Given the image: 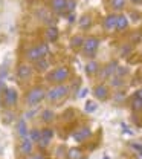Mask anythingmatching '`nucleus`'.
<instances>
[{"mask_svg":"<svg viewBox=\"0 0 142 159\" xmlns=\"http://www.w3.org/2000/svg\"><path fill=\"white\" fill-rule=\"evenodd\" d=\"M110 5L115 11H121L122 8L125 6V0H110Z\"/></svg>","mask_w":142,"mask_h":159,"instance_id":"19","label":"nucleus"},{"mask_svg":"<svg viewBox=\"0 0 142 159\" xmlns=\"http://www.w3.org/2000/svg\"><path fill=\"white\" fill-rule=\"evenodd\" d=\"M98 70H100V64H98L96 61H90V63L86 66V72H87L89 75H95V74H98Z\"/></svg>","mask_w":142,"mask_h":159,"instance_id":"16","label":"nucleus"},{"mask_svg":"<svg viewBox=\"0 0 142 159\" xmlns=\"http://www.w3.org/2000/svg\"><path fill=\"white\" fill-rule=\"evenodd\" d=\"M58 34H60V31L57 29V28H47V31H46V37H47V40L49 41H57V39H58Z\"/></svg>","mask_w":142,"mask_h":159,"instance_id":"15","label":"nucleus"},{"mask_svg":"<svg viewBox=\"0 0 142 159\" xmlns=\"http://www.w3.org/2000/svg\"><path fill=\"white\" fill-rule=\"evenodd\" d=\"M37 49H38V54H40L41 58H46V55L49 54V46H47V43H40V44L37 46Z\"/></svg>","mask_w":142,"mask_h":159,"instance_id":"18","label":"nucleus"},{"mask_svg":"<svg viewBox=\"0 0 142 159\" xmlns=\"http://www.w3.org/2000/svg\"><path fill=\"white\" fill-rule=\"evenodd\" d=\"M131 2H135V3H139V2H142V0H131Z\"/></svg>","mask_w":142,"mask_h":159,"instance_id":"40","label":"nucleus"},{"mask_svg":"<svg viewBox=\"0 0 142 159\" xmlns=\"http://www.w3.org/2000/svg\"><path fill=\"white\" fill-rule=\"evenodd\" d=\"M75 5H77L75 0H67L66 2V11H73L75 9Z\"/></svg>","mask_w":142,"mask_h":159,"instance_id":"29","label":"nucleus"},{"mask_svg":"<svg viewBox=\"0 0 142 159\" xmlns=\"http://www.w3.org/2000/svg\"><path fill=\"white\" fill-rule=\"evenodd\" d=\"M44 98H46V90H44L43 87H34V89L28 93L26 102H28L29 106H37V104H40Z\"/></svg>","mask_w":142,"mask_h":159,"instance_id":"1","label":"nucleus"},{"mask_svg":"<svg viewBox=\"0 0 142 159\" xmlns=\"http://www.w3.org/2000/svg\"><path fill=\"white\" fill-rule=\"evenodd\" d=\"M131 107H133V110H142V99L135 98V101L131 102Z\"/></svg>","mask_w":142,"mask_h":159,"instance_id":"28","label":"nucleus"},{"mask_svg":"<svg viewBox=\"0 0 142 159\" xmlns=\"http://www.w3.org/2000/svg\"><path fill=\"white\" fill-rule=\"evenodd\" d=\"M67 92H69V87L58 84V86L52 87L51 90H47V93H46V98L49 99V101H60L61 98H64V97L67 95Z\"/></svg>","mask_w":142,"mask_h":159,"instance_id":"2","label":"nucleus"},{"mask_svg":"<svg viewBox=\"0 0 142 159\" xmlns=\"http://www.w3.org/2000/svg\"><path fill=\"white\" fill-rule=\"evenodd\" d=\"M20 152L23 155H31L32 153V141L29 138H23L20 142Z\"/></svg>","mask_w":142,"mask_h":159,"instance_id":"9","label":"nucleus"},{"mask_svg":"<svg viewBox=\"0 0 142 159\" xmlns=\"http://www.w3.org/2000/svg\"><path fill=\"white\" fill-rule=\"evenodd\" d=\"M17 99H19V95L14 89H5V92H3V104L5 106L11 107V106L17 104Z\"/></svg>","mask_w":142,"mask_h":159,"instance_id":"5","label":"nucleus"},{"mask_svg":"<svg viewBox=\"0 0 142 159\" xmlns=\"http://www.w3.org/2000/svg\"><path fill=\"white\" fill-rule=\"evenodd\" d=\"M52 136H54L52 129H44V130H41V138L49 139V141H51V138H52Z\"/></svg>","mask_w":142,"mask_h":159,"instance_id":"25","label":"nucleus"},{"mask_svg":"<svg viewBox=\"0 0 142 159\" xmlns=\"http://www.w3.org/2000/svg\"><path fill=\"white\" fill-rule=\"evenodd\" d=\"M124 98V93H118V95H116V99H122Z\"/></svg>","mask_w":142,"mask_h":159,"instance_id":"38","label":"nucleus"},{"mask_svg":"<svg viewBox=\"0 0 142 159\" xmlns=\"http://www.w3.org/2000/svg\"><path fill=\"white\" fill-rule=\"evenodd\" d=\"M69 75H70V70L67 69V67H58V69H55L54 72H51L49 75H47V80L49 81H52V83H63V81H66V80L69 78Z\"/></svg>","mask_w":142,"mask_h":159,"instance_id":"3","label":"nucleus"},{"mask_svg":"<svg viewBox=\"0 0 142 159\" xmlns=\"http://www.w3.org/2000/svg\"><path fill=\"white\" fill-rule=\"evenodd\" d=\"M90 135H92V132H90L87 127H82V129H80L78 132H75V133L72 135V138L75 139L77 142H84L87 138H90Z\"/></svg>","mask_w":142,"mask_h":159,"instance_id":"6","label":"nucleus"},{"mask_svg":"<svg viewBox=\"0 0 142 159\" xmlns=\"http://www.w3.org/2000/svg\"><path fill=\"white\" fill-rule=\"evenodd\" d=\"M95 97L98 99H101V101H104V99H107V97H109V89H107V86H104V84H100V86H96L95 87Z\"/></svg>","mask_w":142,"mask_h":159,"instance_id":"8","label":"nucleus"},{"mask_svg":"<svg viewBox=\"0 0 142 159\" xmlns=\"http://www.w3.org/2000/svg\"><path fill=\"white\" fill-rule=\"evenodd\" d=\"M32 75V67L29 64H20L17 69V77L20 80H28Z\"/></svg>","mask_w":142,"mask_h":159,"instance_id":"7","label":"nucleus"},{"mask_svg":"<svg viewBox=\"0 0 142 159\" xmlns=\"http://www.w3.org/2000/svg\"><path fill=\"white\" fill-rule=\"evenodd\" d=\"M69 21H75V16H73V14L69 16Z\"/></svg>","mask_w":142,"mask_h":159,"instance_id":"37","label":"nucleus"},{"mask_svg":"<svg viewBox=\"0 0 142 159\" xmlns=\"http://www.w3.org/2000/svg\"><path fill=\"white\" fill-rule=\"evenodd\" d=\"M17 133H19V136L21 139L28 136V129H26V121L24 119H19V122H17Z\"/></svg>","mask_w":142,"mask_h":159,"instance_id":"14","label":"nucleus"},{"mask_svg":"<svg viewBox=\"0 0 142 159\" xmlns=\"http://www.w3.org/2000/svg\"><path fill=\"white\" fill-rule=\"evenodd\" d=\"M116 72H118V75H125V74H127V69L122 67V66H118V67H116Z\"/></svg>","mask_w":142,"mask_h":159,"instance_id":"31","label":"nucleus"},{"mask_svg":"<svg viewBox=\"0 0 142 159\" xmlns=\"http://www.w3.org/2000/svg\"><path fill=\"white\" fill-rule=\"evenodd\" d=\"M26 58L29 60V61H38L41 58L40 54H38V49L37 48H29L28 51H26Z\"/></svg>","mask_w":142,"mask_h":159,"instance_id":"12","label":"nucleus"},{"mask_svg":"<svg viewBox=\"0 0 142 159\" xmlns=\"http://www.w3.org/2000/svg\"><path fill=\"white\" fill-rule=\"evenodd\" d=\"M35 64H37V69H38V70H46V69H49V61L46 58H40Z\"/></svg>","mask_w":142,"mask_h":159,"instance_id":"22","label":"nucleus"},{"mask_svg":"<svg viewBox=\"0 0 142 159\" xmlns=\"http://www.w3.org/2000/svg\"><path fill=\"white\" fill-rule=\"evenodd\" d=\"M28 159H44V158H43L41 155H35V156H29Z\"/></svg>","mask_w":142,"mask_h":159,"instance_id":"34","label":"nucleus"},{"mask_svg":"<svg viewBox=\"0 0 142 159\" xmlns=\"http://www.w3.org/2000/svg\"><path fill=\"white\" fill-rule=\"evenodd\" d=\"M41 119H43L44 122H49V121L54 119V113H52L51 110H44V112H43V118Z\"/></svg>","mask_w":142,"mask_h":159,"instance_id":"26","label":"nucleus"},{"mask_svg":"<svg viewBox=\"0 0 142 159\" xmlns=\"http://www.w3.org/2000/svg\"><path fill=\"white\" fill-rule=\"evenodd\" d=\"M130 51H131V48H130V46H127V48L124 46V48H122V52H124V54H128Z\"/></svg>","mask_w":142,"mask_h":159,"instance_id":"32","label":"nucleus"},{"mask_svg":"<svg viewBox=\"0 0 142 159\" xmlns=\"http://www.w3.org/2000/svg\"><path fill=\"white\" fill-rule=\"evenodd\" d=\"M104 28H105L107 31L116 29V16H115V14H110V16H107V17L104 19Z\"/></svg>","mask_w":142,"mask_h":159,"instance_id":"10","label":"nucleus"},{"mask_svg":"<svg viewBox=\"0 0 142 159\" xmlns=\"http://www.w3.org/2000/svg\"><path fill=\"white\" fill-rule=\"evenodd\" d=\"M127 28H128V19L125 16H116V29L124 31Z\"/></svg>","mask_w":142,"mask_h":159,"instance_id":"13","label":"nucleus"},{"mask_svg":"<svg viewBox=\"0 0 142 159\" xmlns=\"http://www.w3.org/2000/svg\"><path fill=\"white\" fill-rule=\"evenodd\" d=\"M29 139L31 141H35V142H38L41 139V130L38 129H34V130H31L29 132Z\"/></svg>","mask_w":142,"mask_h":159,"instance_id":"21","label":"nucleus"},{"mask_svg":"<svg viewBox=\"0 0 142 159\" xmlns=\"http://www.w3.org/2000/svg\"><path fill=\"white\" fill-rule=\"evenodd\" d=\"M90 25H92V19L89 16H82L81 20H80V28L87 29V28H90Z\"/></svg>","mask_w":142,"mask_h":159,"instance_id":"20","label":"nucleus"},{"mask_svg":"<svg viewBox=\"0 0 142 159\" xmlns=\"http://www.w3.org/2000/svg\"><path fill=\"white\" fill-rule=\"evenodd\" d=\"M67 158L69 159H82V153L80 148H70L69 153H67Z\"/></svg>","mask_w":142,"mask_h":159,"instance_id":"17","label":"nucleus"},{"mask_svg":"<svg viewBox=\"0 0 142 159\" xmlns=\"http://www.w3.org/2000/svg\"><path fill=\"white\" fill-rule=\"evenodd\" d=\"M139 153H142V145H141V152H139Z\"/></svg>","mask_w":142,"mask_h":159,"instance_id":"41","label":"nucleus"},{"mask_svg":"<svg viewBox=\"0 0 142 159\" xmlns=\"http://www.w3.org/2000/svg\"><path fill=\"white\" fill-rule=\"evenodd\" d=\"M136 159H142V153H136Z\"/></svg>","mask_w":142,"mask_h":159,"instance_id":"39","label":"nucleus"},{"mask_svg":"<svg viewBox=\"0 0 142 159\" xmlns=\"http://www.w3.org/2000/svg\"><path fill=\"white\" fill-rule=\"evenodd\" d=\"M139 39H141V35H139V34H135V35L131 37V40H133V41H136V40H139Z\"/></svg>","mask_w":142,"mask_h":159,"instance_id":"36","label":"nucleus"},{"mask_svg":"<svg viewBox=\"0 0 142 159\" xmlns=\"http://www.w3.org/2000/svg\"><path fill=\"white\" fill-rule=\"evenodd\" d=\"M82 43H84V37H81V35L72 37V46L73 48H80V46H82Z\"/></svg>","mask_w":142,"mask_h":159,"instance_id":"23","label":"nucleus"},{"mask_svg":"<svg viewBox=\"0 0 142 159\" xmlns=\"http://www.w3.org/2000/svg\"><path fill=\"white\" fill-rule=\"evenodd\" d=\"M100 46V40L96 37H89V39H84V43H82V49L84 52L87 54V57H93V54L96 52Z\"/></svg>","mask_w":142,"mask_h":159,"instance_id":"4","label":"nucleus"},{"mask_svg":"<svg viewBox=\"0 0 142 159\" xmlns=\"http://www.w3.org/2000/svg\"><path fill=\"white\" fill-rule=\"evenodd\" d=\"M86 95H87V89H81V93H80V97H86Z\"/></svg>","mask_w":142,"mask_h":159,"instance_id":"35","label":"nucleus"},{"mask_svg":"<svg viewBox=\"0 0 142 159\" xmlns=\"http://www.w3.org/2000/svg\"><path fill=\"white\" fill-rule=\"evenodd\" d=\"M122 78L121 77H112V80H110V84L113 86V87H121L122 86Z\"/></svg>","mask_w":142,"mask_h":159,"instance_id":"24","label":"nucleus"},{"mask_svg":"<svg viewBox=\"0 0 142 159\" xmlns=\"http://www.w3.org/2000/svg\"><path fill=\"white\" fill-rule=\"evenodd\" d=\"M96 107H98V106H96L93 101H89V102L86 104V112L92 113V112H95V110H96Z\"/></svg>","mask_w":142,"mask_h":159,"instance_id":"27","label":"nucleus"},{"mask_svg":"<svg viewBox=\"0 0 142 159\" xmlns=\"http://www.w3.org/2000/svg\"><path fill=\"white\" fill-rule=\"evenodd\" d=\"M38 145H40L41 148H46V147L49 145V139H44V138H41L40 141H38Z\"/></svg>","mask_w":142,"mask_h":159,"instance_id":"30","label":"nucleus"},{"mask_svg":"<svg viewBox=\"0 0 142 159\" xmlns=\"http://www.w3.org/2000/svg\"><path fill=\"white\" fill-rule=\"evenodd\" d=\"M66 2L67 0H51V8L55 12H63L66 11Z\"/></svg>","mask_w":142,"mask_h":159,"instance_id":"11","label":"nucleus"},{"mask_svg":"<svg viewBox=\"0 0 142 159\" xmlns=\"http://www.w3.org/2000/svg\"><path fill=\"white\" fill-rule=\"evenodd\" d=\"M136 98L142 99V89H139V90H138V92H136Z\"/></svg>","mask_w":142,"mask_h":159,"instance_id":"33","label":"nucleus"}]
</instances>
